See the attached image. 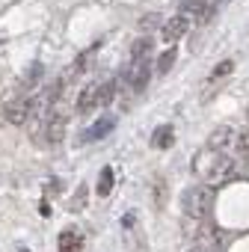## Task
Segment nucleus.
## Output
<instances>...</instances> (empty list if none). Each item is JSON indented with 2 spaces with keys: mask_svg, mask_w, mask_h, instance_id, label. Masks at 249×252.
<instances>
[{
  "mask_svg": "<svg viewBox=\"0 0 249 252\" xmlns=\"http://www.w3.org/2000/svg\"><path fill=\"white\" fill-rule=\"evenodd\" d=\"M181 208H184V217L208 220V214L214 208V187L211 184H193V187H187L184 196H181Z\"/></svg>",
  "mask_w": 249,
  "mask_h": 252,
  "instance_id": "f257e3e1",
  "label": "nucleus"
},
{
  "mask_svg": "<svg viewBox=\"0 0 249 252\" xmlns=\"http://www.w3.org/2000/svg\"><path fill=\"white\" fill-rule=\"evenodd\" d=\"M149 77H152V60H149V54L131 60L128 71H124V83H128L134 92H143L149 86Z\"/></svg>",
  "mask_w": 249,
  "mask_h": 252,
  "instance_id": "f03ea898",
  "label": "nucleus"
},
{
  "mask_svg": "<svg viewBox=\"0 0 249 252\" xmlns=\"http://www.w3.org/2000/svg\"><path fill=\"white\" fill-rule=\"evenodd\" d=\"M65 122H68L65 107L54 104L51 113L45 116V137H48V143H60V140H62V134H65Z\"/></svg>",
  "mask_w": 249,
  "mask_h": 252,
  "instance_id": "7ed1b4c3",
  "label": "nucleus"
},
{
  "mask_svg": "<svg viewBox=\"0 0 249 252\" xmlns=\"http://www.w3.org/2000/svg\"><path fill=\"white\" fill-rule=\"evenodd\" d=\"M219 158H222V152H217V149H211V146H205V149H199L196 152V158H193V172L199 175V178H211V172H214V166L219 163Z\"/></svg>",
  "mask_w": 249,
  "mask_h": 252,
  "instance_id": "20e7f679",
  "label": "nucleus"
},
{
  "mask_svg": "<svg viewBox=\"0 0 249 252\" xmlns=\"http://www.w3.org/2000/svg\"><path fill=\"white\" fill-rule=\"evenodd\" d=\"M187 30H190V15H184V12H181V15H175V18H169V21L163 24L160 36H163V42L172 48V42H178Z\"/></svg>",
  "mask_w": 249,
  "mask_h": 252,
  "instance_id": "39448f33",
  "label": "nucleus"
},
{
  "mask_svg": "<svg viewBox=\"0 0 249 252\" xmlns=\"http://www.w3.org/2000/svg\"><path fill=\"white\" fill-rule=\"evenodd\" d=\"M98 107H101V86H98V83L83 86L80 95H77V113H92V110H98Z\"/></svg>",
  "mask_w": 249,
  "mask_h": 252,
  "instance_id": "423d86ee",
  "label": "nucleus"
},
{
  "mask_svg": "<svg viewBox=\"0 0 249 252\" xmlns=\"http://www.w3.org/2000/svg\"><path fill=\"white\" fill-rule=\"evenodd\" d=\"M116 128V116H101L89 131H83V143H92V140H101V137H107L110 131Z\"/></svg>",
  "mask_w": 249,
  "mask_h": 252,
  "instance_id": "0eeeda50",
  "label": "nucleus"
},
{
  "mask_svg": "<svg viewBox=\"0 0 249 252\" xmlns=\"http://www.w3.org/2000/svg\"><path fill=\"white\" fill-rule=\"evenodd\" d=\"M208 146L217 149V152H225L228 146H237V137H234V131L228 128V125H219V128L211 134V143Z\"/></svg>",
  "mask_w": 249,
  "mask_h": 252,
  "instance_id": "6e6552de",
  "label": "nucleus"
},
{
  "mask_svg": "<svg viewBox=\"0 0 249 252\" xmlns=\"http://www.w3.org/2000/svg\"><path fill=\"white\" fill-rule=\"evenodd\" d=\"M231 175H234V158L222 155V158H219V163L214 166V172H211L208 184H225V181H228Z\"/></svg>",
  "mask_w": 249,
  "mask_h": 252,
  "instance_id": "1a4fd4ad",
  "label": "nucleus"
},
{
  "mask_svg": "<svg viewBox=\"0 0 249 252\" xmlns=\"http://www.w3.org/2000/svg\"><path fill=\"white\" fill-rule=\"evenodd\" d=\"M83 249V234L77 228H62L60 234V252H80Z\"/></svg>",
  "mask_w": 249,
  "mask_h": 252,
  "instance_id": "9d476101",
  "label": "nucleus"
},
{
  "mask_svg": "<svg viewBox=\"0 0 249 252\" xmlns=\"http://www.w3.org/2000/svg\"><path fill=\"white\" fill-rule=\"evenodd\" d=\"M45 74V68H42V63H36L33 68H30V74H24L21 77V83H18V89H21V95L24 98H30V92L36 89V83H39V77Z\"/></svg>",
  "mask_w": 249,
  "mask_h": 252,
  "instance_id": "9b49d317",
  "label": "nucleus"
},
{
  "mask_svg": "<svg viewBox=\"0 0 249 252\" xmlns=\"http://www.w3.org/2000/svg\"><path fill=\"white\" fill-rule=\"evenodd\" d=\"M172 143H175L172 128H169V125H160V128L155 131V137H152V146H155V149H169Z\"/></svg>",
  "mask_w": 249,
  "mask_h": 252,
  "instance_id": "f8f14e48",
  "label": "nucleus"
},
{
  "mask_svg": "<svg viewBox=\"0 0 249 252\" xmlns=\"http://www.w3.org/2000/svg\"><path fill=\"white\" fill-rule=\"evenodd\" d=\"M187 12H193V18H202V21H208V0H184V15Z\"/></svg>",
  "mask_w": 249,
  "mask_h": 252,
  "instance_id": "ddd939ff",
  "label": "nucleus"
},
{
  "mask_svg": "<svg viewBox=\"0 0 249 252\" xmlns=\"http://www.w3.org/2000/svg\"><path fill=\"white\" fill-rule=\"evenodd\" d=\"M187 252H219V234H211V237H205V240L193 243Z\"/></svg>",
  "mask_w": 249,
  "mask_h": 252,
  "instance_id": "4468645a",
  "label": "nucleus"
},
{
  "mask_svg": "<svg viewBox=\"0 0 249 252\" xmlns=\"http://www.w3.org/2000/svg\"><path fill=\"white\" fill-rule=\"evenodd\" d=\"M113 190V169L110 166H104L101 169V175H98V196H107Z\"/></svg>",
  "mask_w": 249,
  "mask_h": 252,
  "instance_id": "2eb2a0df",
  "label": "nucleus"
},
{
  "mask_svg": "<svg viewBox=\"0 0 249 252\" xmlns=\"http://www.w3.org/2000/svg\"><path fill=\"white\" fill-rule=\"evenodd\" d=\"M172 63H175V48H166V51L160 54V60H157V71H169Z\"/></svg>",
  "mask_w": 249,
  "mask_h": 252,
  "instance_id": "dca6fc26",
  "label": "nucleus"
},
{
  "mask_svg": "<svg viewBox=\"0 0 249 252\" xmlns=\"http://www.w3.org/2000/svg\"><path fill=\"white\" fill-rule=\"evenodd\" d=\"M113 98H116V80H107V83H101V107H107Z\"/></svg>",
  "mask_w": 249,
  "mask_h": 252,
  "instance_id": "f3484780",
  "label": "nucleus"
},
{
  "mask_svg": "<svg viewBox=\"0 0 249 252\" xmlns=\"http://www.w3.org/2000/svg\"><path fill=\"white\" fill-rule=\"evenodd\" d=\"M152 51V42H149V36L146 39H137L134 42V51H131V60H137V57H146Z\"/></svg>",
  "mask_w": 249,
  "mask_h": 252,
  "instance_id": "a211bd4d",
  "label": "nucleus"
},
{
  "mask_svg": "<svg viewBox=\"0 0 249 252\" xmlns=\"http://www.w3.org/2000/svg\"><path fill=\"white\" fill-rule=\"evenodd\" d=\"M83 208H86V187H77V196L71 199V208H68V211L77 214V211H83Z\"/></svg>",
  "mask_w": 249,
  "mask_h": 252,
  "instance_id": "6ab92c4d",
  "label": "nucleus"
},
{
  "mask_svg": "<svg viewBox=\"0 0 249 252\" xmlns=\"http://www.w3.org/2000/svg\"><path fill=\"white\" fill-rule=\"evenodd\" d=\"M231 68H234V63H231V60H225V63H219V65L214 68V77H222V74H228Z\"/></svg>",
  "mask_w": 249,
  "mask_h": 252,
  "instance_id": "aec40b11",
  "label": "nucleus"
},
{
  "mask_svg": "<svg viewBox=\"0 0 249 252\" xmlns=\"http://www.w3.org/2000/svg\"><path fill=\"white\" fill-rule=\"evenodd\" d=\"M152 27H157V15H146V18L140 21V30H146V33H149Z\"/></svg>",
  "mask_w": 249,
  "mask_h": 252,
  "instance_id": "412c9836",
  "label": "nucleus"
},
{
  "mask_svg": "<svg viewBox=\"0 0 249 252\" xmlns=\"http://www.w3.org/2000/svg\"><path fill=\"white\" fill-rule=\"evenodd\" d=\"M237 149H240V152H249V131L237 134Z\"/></svg>",
  "mask_w": 249,
  "mask_h": 252,
  "instance_id": "4be33fe9",
  "label": "nucleus"
},
{
  "mask_svg": "<svg viewBox=\"0 0 249 252\" xmlns=\"http://www.w3.org/2000/svg\"><path fill=\"white\" fill-rule=\"evenodd\" d=\"M39 211H42V214H45V217H48V214H51V205H48V199H45V202H42V205H39Z\"/></svg>",
  "mask_w": 249,
  "mask_h": 252,
  "instance_id": "5701e85b",
  "label": "nucleus"
},
{
  "mask_svg": "<svg viewBox=\"0 0 249 252\" xmlns=\"http://www.w3.org/2000/svg\"><path fill=\"white\" fill-rule=\"evenodd\" d=\"M18 252H30V249H18Z\"/></svg>",
  "mask_w": 249,
  "mask_h": 252,
  "instance_id": "b1692460",
  "label": "nucleus"
}]
</instances>
